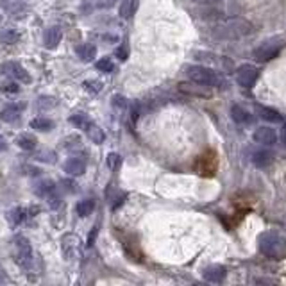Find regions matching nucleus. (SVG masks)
I'll use <instances>...</instances> for the list:
<instances>
[{
  "mask_svg": "<svg viewBox=\"0 0 286 286\" xmlns=\"http://www.w3.org/2000/svg\"><path fill=\"white\" fill-rule=\"evenodd\" d=\"M252 24L245 18H227L215 25L211 34L218 40H240V38L252 34Z\"/></svg>",
  "mask_w": 286,
  "mask_h": 286,
  "instance_id": "nucleus-1",
  "label": "nucleus"
},
{
  "mask_svg": "<svg viewBox=\"0 0 286 286\" xmlns=\"http://www.w3.org/2000/svg\"><path fill=\"white\" fill-rule=\"evenodd\" d=\"M257 247L270 259H282L286 256V238L275 231H265L259 234Z\"/></svg>",
  "mask_w": 286,
  "mask_h": 286,
  "instance_id": "nucleus-2",
  "label": "nucleus"
},
{
  "mask_svg": "<svg viewBox=\"0 0 286 286\" xmlns=\"http://www.w3.org/2000/svg\"><path fill=\"white\" fill-rule=\"evenodd\" d=\"M186 75L190 77V81L202 84L206 88H224L225 81L218 72L208 68L202 65H190L186 66Z\"/></svg>",
  "mask_w": 286,
  "mask_h": 286,
  "instance_id": "nucleus-3",
  "label": "nucleus"
},
{
  "mask_svg": "<svg viewBox=\"0 0 286 286\" xmlns=\"http://www.w3.org/2000/svg\"><path fill=\"white\" fill-rule=\"evenodd\" d=\"M282 47H284V40H282V38L279 36L268 38V40H265L263 43H259V45L254 49L252 56L257 63H268L279 56Z\"/></svg>",
  "mask_w": 286,
  "mask_h": 286,
  "instance_id": "nucleus-4",
  "label": "nucleus"
},
{
  "mask_svg": "<svg viewBox=\"0 0 286 286\" xmlns=\"http://www.w3.org/2000/svg\"><path fill=\"white\" fill-rule=\"evenodd\" d=\"M257 81V68L254 65H241L236 70V82L241 88H252Z\"/></svg>",
  "mask_w": 286,
  "mask_h": 286,
  "instance_id": "nucleus-5",
  "label": "nucleus"
},
{
  "mask_svg": "<svg viewBox=\"0 0 286 286\" xmlns=\"http://www.w3.org/2000/svg\"><path fill=\"white\" fill-rule=\"evenodd\" d=\"M252 139L256 143H261V145H274L275 141H277V132H275V129H272V127H257L256 131H254L252 134Z\"/></svg>",
  "mask_w": 286,
  "mask_h": 286,
  "instance_id": "nucleus-6",
  "label": "nucleus"
},
{
  "mask_svg": "<svg viewBox=\"0 0 286 286\" xmlns=\"http://www.w3.org/2000/svg\"><path fill=\"white\" fill-rule=\"evenodd\" d=\"M15 247H17V261L18 263H29L31 261V256H33V249H31V243H29L27 238L18 236L15 240Z\"/></svg>",
  "mask_w": 286,
  "mask_h": 286,
  "instance_id": "nucleus-7",
  "label": "nucleus"
},
{
  "mask_svg": "<svg viewBox=\"0 0 286 286\" xmlns=\"http://www.w3.org/2000/svg\"><path fill=\"white\" fill-rule=\"evenodd\" d=\"M202 275H204V279L208 282L220 284V282L225 279V275H227V270H225V266H222V265H209L204 268Z\"/></svg>",
  "mask_w": 286,
  "mask_h": 286,
  "instance_id": "nucleus-8",
  "label": "nucleus"
},
{
  "mask_svg": "<svg viewBox=\"0 0 286 286\" xmlns=\"http://www.w3.org/2000/svg\"><path fill=\"white\" fill-rule=\"evenodd\" d=\"M63 40V31L61 27H57V25H52L45 31L43 34V43H45L47 49H56Z\"/></svg>",
  "mask_w": 286,
  "mask_h": 286,
  "instance_id": "nucleus-9",
  "label": "nucleus"
},
{
  "mask_svg": "<svg viewBox=\"0 0 286 286\" xmlns=\"http://www.w3.org/2000/svg\"><path fill=\"white\" fill-rule=\"evenodd\" d=\"M2 72H4V74L13 75V77L18 79V81L31 82V75H29V72L24 68V66L18 65V63H6V65H2Z\"/></svg>",
  "mask_w": 286,
  "mask_h": 286,
  "instance_id": "nucleus-10",
  "label": "nucleus"
},
{
  "mask_svg": "<svg viewBox=\"0 0 286 286\" xmlns=\"http://www.w3.org/2000/svg\"><path fill=\"white\" fill-rule=\"evenodd\" d=\"M179 91H183V93H186V95H195V97H209V95H211L209 88L206 90V86L197 84V82H193V81L192 82H181Z\"/></svg>",
  "mask_w": 286,
  "mask_h": 286,
  "instance_id": "nucleus-11",
  "label": "nucleus"
},
{
  "mask_svg": "<svg viewBox=\"0 0 286 286\" xmlns=\"http://www.w3.org/2000/svg\"><path fill=\"white\" fill-rule=\"evenodd\" d=\"M63 168H65V172L68 176H82L86 172V161L82 158H79V156H75V158H70L63 165Z\"/></svg>",
  "mask_w": 286,
  "mask_h": 286,
  "instance_id": "nucleus-12",
  "label": "nucleus"
},
{
  "mask_svg": "<svg viewBox=\"0 0 286 286\" xmlns=\"http://www.w3.org/2000/svg\"><path fill=\"white\" fill-rule=\"evenodd\" d=\"M256 109H257V114H259L263 120H266V122H270V123H281L282 122V114L279 113L277 109H274V107L257 104Z\"/></svg>",
  "mask_w": 286,
  "mask_h": 286,
  "instance_id": "nucleus-13",
  "label": "nucleus"
},
{
  "mask_svg": "<svg viewBox=\"0 0 286 286\" xmlns=\"http://www.w3.org/2000/svg\"><path fill=\"white\" fill-rule=\"evenodd\" d=\"M231 118H233L236 123H240V125H247V123L252 122V114H250V111L245 109L243 106L234 104V106L231 107Z\"/></svg>",
  "mask_w": 286,
  "mask_h": 286,
  "instance_id": "nucleus-14",
  "label": "nucleus"
},
{
  "mask_svg": "<svg viewBox=\"0 0 286 286\" xmlns=\"http://www.w3.org/2000/svg\"><path fill=\"white\" fill-rule=\"evenodd\" d=\"M25 107V104H9L8 107L0 111V120H4V122H15V120L20 118V113L22 109Z\"/></svg>",
  "mask_w": 286,
  "mask_h": 286,
  "instance_id": "nucleus-15",
  "label": "nucleus"
},
{
  "mask_svg": "<svg viewBox=\"0 0 286 286\" xmlns=\"http://www.w3.org/2000/svg\"><path fill=\"white\" fill-rule=\"evenodd\" d=\"M75 52H77L79 59L88 63L97 56V47H95L93 43H82V45H79L77 49H75Z\"/></svg>",
  "mask_w": 286,
  "mask_h": 286,
  "instance_id": "nucleus-16",
  "label": "nucleus"
},
{
  "mask_svg": "<svg viewBox=\"0 0 286 286\" xmlns=\"http://www.w3.org/2000/svg\"><path fill=\"white\" fill-rule=\"evenodd\" d=\"M82 131H84L86 134H88V138H90L93 143H102V141H104V132H102V129H100V127H98L97 123L91 122V120H90L88 123H86V127L82 129Z\"/></svg>",
  "mask_w": 286,
  "mask_h": 286,
  "instance_id": "nucleus-17",
  "label": "nucleus"
},
{
  "mask_svg": "<svg viewBox=\"0 0 286 286\" xmlns=\"http://www.w3.org/2000/svg\"><path fill=\"white\" fill-rule=\"evenodd\" d=\"M272 158H274V154H272L270 151H266V149H259V151H256L252 154V163L256 165V167L263 168L272 161Z\"/></svg>",
  "mask_w": 286,
  "mask_h": 286,
  "instance_id": "nucleus-18",
  "label": "nucleus"
},
{
  "mask_svg": "<svg viewBox=\"0 0 286 286\" xmlns=\"http://www.w3.org/2000/svg\"><path fill=\"white\" fill-rule=\"evenodd\" d=\"M136 9H138V0H122L118 13L122 18H132Z\"/></svg>",
  "mask_w": 286,
  "mask_h": 286,
  "instance_id": "nucleus-19",
  "label": "nucleus"
},
{
  "mask_svg": "<svg viewBox=\"0 0 286 286\" xmlns=\"http://www.w3.org/2000/svg\"><path fill=\"white\" fill-rule=\"evenodd\" d=\"M56 188H57V186H56V183H54V181L45 179V181H40V183L36 184L34 193H36V195H40V197H47L50 192H54Z\"/></svg>",
  "mask_w": 286,
  "mask_h": 286,
  "instance_id": "nucleus-20",
  "label": "nucleus"
},
{
  "mask_svg": "<svg viewBox=\"0 0 286 286\" xmlns=\"http://www.w3.org/2000/svg\"><path fill=\"white\" fill-rule=\"evenodd\" d=\"M17 145L20 149H24V151H34L36 145H38V141H36V138L31 136V134H20L17 138Z\"/></svg>",
  "mask_w": 286,
  "mask_h": 286,
  "instance_id": "nucleus-21",
  "label": "nucleus"
},
{
  "mask_svg": "<svg viewBox=\"0 0 286 286\" xmlns=\"http://www.w3.org/2000/svg\"><path fill=\"white\" fill-rule=\"evenodd\" d=\"M95 209V200L93 199H84L77 204V215L79 217H90Z\"/></svg>",
  "mask_w": 286,
  "mask_h": 286,
  "instance_id": "nucleus-22",
  "label": "nucleus"
},
{
  "mask_svg": "<svg viewBox=\"0 0 286 286\" xmlns=\"http://www.w3.org/2000/svg\"><path fill=\"white\" fill-rule=\"evenodd\" d=\"M31 127H33V129H36V131L47 132L54 127V122H52V120H49V118H34L33 122H31Z\"/></svg>",
  "mask_w": 286,
  "mask_h": 286,
  "instance_id": "nucleus-23",
  "label": "nucleus"
},
{
  "mask_svg": "<svg viewBox=\"0 0 286 286\" xmlns=\"http://www.w3.org/2000/svg\"><path fill=\"white\" fill-rule=\"evenodd\" d=\"M63 147L68 149V151H79V149L82 147V141H81V138H79L77 134L68 136V138L63 139Z\"/></svg>",
  "mask_w": 286,
  "mask_h": 286,
  "instance_id": "nucleus-24",
  "label": "nucleus"
},
{
  "mask_svg": "<svg viewBox=\"0 0 286 286\" xmlns=\"http://www.w3.org/2000/svg\"><path fill=\"white\" fill-rule=\"evenodd\" d=\"M20 40V34L17 31H4V33H0V43H6V45H11V43H17Z\"/></svg>",
  "mask_w": 286,
  "mask_h": 286,
  "instance_id": "nucleus-25",
  "label": "nucleus"
},
{
  "mask_svg": "<svg viewBox=\"0 0 286 286\" xmlns=\"http://www.w3.org/2000/svg\"><path fill=\"white\" fill-rule=\"evenodd\" d=\"M70 122L74 123L75 127H79V129H84L86 123L90 122V116H88L86 113H75V114L70 116Z\"/></svg>",
  "mask_w": 286,
  "mask_h": 286,
  "instance_id": "nucleus-26",
  "label": "nucleus"
},
{
  "mask_svg": "<svg viewBox=\"0 0 286 286\" xmlns=\"http://www.w3.org/2000/svg\"><path fill=\"white\" fill-rule=\"evenodd\" d=\"M57 106V100L54 97H40L36 100V107L38 109H52Z\"/></svg>",
  "mask_w": 286,
  "mask_h": 286,
  "instance_id": "nucleus-27",
  "label": "nucleus"
},
{
  "mask_svg": "<svg viewBox=\"0 0 286 286\" xmlns=\"http://www.w3.org/2000/svg\"><path fill=\"white\" fill-rule=\"evenodd\" d=\"M95 66H97L98 72H104V74H109V72H113V68H114L113 61H111L109 57H102V59H98V61L95 63Z\"/></svg>",
  "mask_w": 286,
  "mask_h": 286,
  "instance_id": "nucleus-28",
  "label": "nucleus"
},
{
  "mask_svg": "<svg viewBox=\"0 0 286 286\" xmlns=\"http://www.w3.org/2000/svg\"><path fill=\"white\" fill-rule=\"evenodd\" d=\"M120 163H122V158H120L116 152H111V154H107L106 165L109 167V170H116V168L120 167Z\"/></svg>",
  "mask_w": 286,
  "mask_h": 286,
  "instance_id": "nucleus-29",
  "label": "nucleus"
},
{
  "mask_svg": "<svg viewBox=\"0 0 286 286\" xmlns=\"http://www.w3.org/2000/svg\"><path fill=\"white\" fill-rule=\"evenodd\" d=\"M47 200H49V206L54 209H57L59 206H61V195H59V192H57V188L54 190V192H50L49 195H47Z\"/></svg>",
  "mask_w": 286,
  "mask_h": 286,
  "instance_id": "nucleus-30",
  "label": "nucleus"
},
{
  "mask_svg": "<svg viewBox=\"0 0 286 286\" xmlns=\"http://www.w3.org/2000/svg\"><path fill=\"white\" fill-rule=\"evenodd\" d=\"M36 160L47 161V163H54V161H56V154H54L52 151H40L36 154Z\"/></svg>",
  "mask_w": 286,
  "mask_h": 286,
  "instance_id": "nucleus-31",
  "label": "nucleus"
},
{
  "mask_svg": "<svg viewBox=\"0 0 286 286\" xmlns=\"http://www.w3.org/2000/svg\"><path fill=\"white\" fill-rule=\"evenodd\" d=\"M84 88H86V91H90V93H98V91L102 90V82L100 81H86Z\"/></svg>",
  "mask_w": 286,
  "mask_h": 286,
  "instance_id": "nucleus-32",
  "label": "nucleus"
},
{
  "mask_svg": "<svg viewBox=\"0 0 286 286\" xmlns=\"http://www.w3.org/2000/svg\"><path fill=\"white\" fill-rule=\"evenodd\" d=\"M9 218H11V220L15 222V224H20V222L25 218V209H22V208L13 209V211L9 213Z\"/></svg>",
  "mask_w": 286,
  "mask_h": 286,
  "instance_id": "nucleus-33",
  "label": "nucleus"
},
{
  "mask_svg": "<svg viewBox=\"0 0 286 286\" xmlns=\"http://www.w3.org/2000/svg\"><path fill=\"white\" fill-rule=\"evenodd\" d=\"M0 90L4 91V93H18L20 91V86L17 82H4V84L0 86Z\"/></svg>",
  "mask_w": 286,
  "mask_h": 286,
  "instance_id": "nucleus-34",
  "label": "nucleus"
},
{
  "mask_svg": "<svg viewBox=\"0 0 286 286\" xmlns=\"http://www.w3.org/2000/svg\"><path fill=\"white\" fill-rule=\"evenodd\" d=\"M61 186H63V190H65V192H68V193H74V192H75V186H77V184H75L74 181H68V179H65V181H61Z\"/></svg>",
  "mask_w": 286,
  "mask_h": 286,
  "instance_id": "nucleus-35",
  "label": "nucleus"
},
{
  "mask_svg": "<svg viewBox=\"0 0 286 286\" xmlns=\"http://www.w3.org/2000/svg\"><path fill=\"white\" fill-rule=\"evenodd\" d=\"M114 56L118 57L120 61H125V59H127V56H129V52H127V49H125V47H118V49L114 50Z\"/></svg>",
  "mask_w": 286,
  "mask_h": 286,
  "instance_id": "nucleus-36",
  "label": "nucleus"
},
{
  "mask_svg": "<svg viewBox=\"0 0 286 286\" xmlns=\"http://www.w3.org/2000/svg\"><path fill=\"white\" fill-rule=\"evenodd\" d=\"M113 104L116 107H120V109H125L127 107V100L123 97H120V95H116V97L113 98Z\"/></svg>",
  "mask_w": 286,
  "mask_h": 286,
  "instance_id": "nucleus-37",
  "label": "nucleus"
},
{
  "mask_svg": "<svg viewBox=\"0 0 286 286\" xmlns=\"http://www.w3.org/2000/svg\"><path fill=\"white\" fill-rule=\"evenodd\" d=\"M97 234H98V229H97V227H93V229H91L90 236H88V243H86V245H88V247L93 245V241L97 240Z\"/></svg>",
  "mask_w": 286,
  "mask_h": 286,
  "instance_id": "nucleus-38",
  "label": "nucleus"
},
{
  "mask_svg": "<svg viewBox=\"0 0 286 286\" xmlns=\"http://www.w3.org/2000/svg\"><path fill=\"white\" fill-rule=\"evenodd\" d=\"M6 149H8V143H6V138H2V136H0V152L6 151Z\"/></svg>",
  "mask_w": 286,
  "mask_h": 286,
  "instance_id": "nucleus-39",
  "label": "nucleus"
},
{
  "mask_svg": "<svg viewBox=\"0 0 286 286\" xmlns=\"http://www.w3.org/2000/svg\"><path fill=\"white\" fill-rule=\"evenodd\" d=\"M281 139H282V143L286 145V123L282 125V131H281Z\"/></svg>",
  "mask_w": 286,
  "mask_h": 286,
  "instance_id": "nucleus-40",
  "label": "nucleus"
},
{
  "mask_svg": "<svg viewBox=\"0 0 286 286\" xmlns=\"http://www.w3.org/2000/svg\"><path fill=\"white\" fill-rule=\"evenodd\" d=\"M193 2H202V4H213V2H217V0H193Z\"/></svg>",
  "mask_w": 286,
  "mask_h": 286,
  "instance_id": "nucleus-41",
  "label": "nucleus"
},
{
  "mask_svg": "<svg viewBox=\"0 0 286 286\" xmlns=\"http://www.w3.org/2000/svg\"><path fill=\"white\" fill-rule=\"evenodd\" d=\"M6 2H18V0H6Z\"/></svg>",
  "mask_w": 286,
  "mask_h": 286,
  "instance_id": "nucleus-42",
  "label": "nucleus"
},
{
  "mask_svg": "<svg viewBox=\"0 0 286 286\" xmlns=\"http://www.w3.org/2000/svg\"><path fill=\"white\" fill-rule=\"evenodd\" d=\"M0 22H2V17H0Z\"/></svg>",
  "mask_w": 286,
  "mask_h": 286,
  "instance_id": "nucleus-43",
  "label": "nucleus"
},
{
  "mask_svg": "<svg viewBox=\"0 0 286 286\" xmlns=\"http://www.w3.org/2000/svg\"><path fill=\"white\" fill-rule=\"evenodd\" d=\"M111 2H113V0H111Z\"/></svg>",
  "mask_w": 286,
  "mask_h": 286,
  "instance_id": "nucleus-44",
  "label": "nucleus"
}]
</instances>
